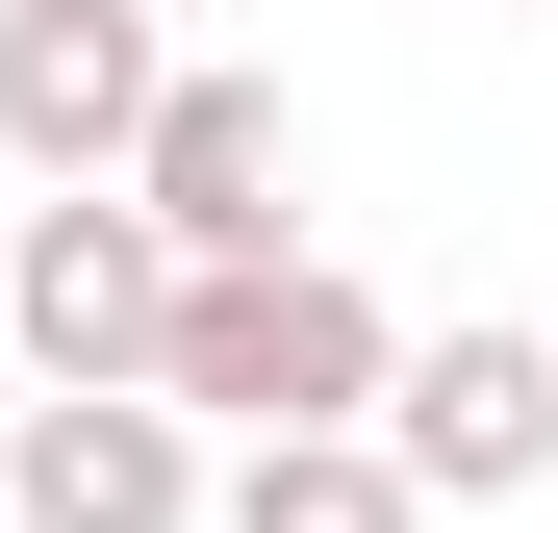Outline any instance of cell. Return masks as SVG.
I'll use <instances>...</instances> for the list:
<instances>
[{
  "mask_svg": "<svg viewBox=\"0 0 558 533\" xmlns=\"http://www.w3.org/2000/svg\"><path fill=\"white\" fill-rule=\"evenodd\" d=\"M178 407H229V432H355L407 381V330L330 280V254H204V280H178V355H153Z\"/></svg>",
  "mask_w": 558,
  "mask_h": 533,
  "instance_id": "cell-1",
  "label": "cell"
},
{
  "mask_svg": "<svg viewBox=\"0 0 558 533\" xmlns=\"http://www.w3.org/2000/svg\"><path fill=\"white\" fill-rule=\"evenodd\" d=\"M178 280H204V254L153 229V178H51L26 204V381H153Z\"/></svg>",
  "mask_w": 558,
  "mask_h": 533,
  "instance_id": "cell-2",
  "label": "cell"
},
{
  "mask_svg": "<svg viewBox=\"0 0 558 533\" xmlns=\"http://www.w3.org/2000/svg\"><path fill=\"white\" fill-rule=\"evenodd\" d=\"M0 508L26 533H204L229 483H204V407L178 381H51L26 432H0Z\"/></svg>",
  "mask_w": 558,
  "mask_h": 533,
  "instance_id": "cell-3",
  "label": "cell"
},
{
  "mask_svg": "<svg viewBox=\"0 0 558 533\" xmlns=\"http://www.w3.org/2000/svg\"><path fill=\"white\" fill-rule=\"evenodd\" d=\"M153 102H178L153 0H0V153H26V178H128Z\"/></svg>",
  "mask_w": 558,
  "mask_h": 533,
  "instance_id": "cell-4",
  "label": "cell"
},
{
  "mask_svg": "<svg viewBox=\"0 0 558 533\" xmlns=\"http://www.w3.org/2000/svg\"><path fill=\"white\" fill-rule=\"evenodd\" d=\"M381 432H407L432 508H533V483H558V330H407Z\"/></svg>",
  "mask_w": 558,
  "mask_h": 533,
  "instance_id": "cell-5",
  "label": "cell"
},
{
  "mask_svg": "<svg viewBox=\"0 0 558 533\" xmlns=\"http://www.w3.org/2000/svg\"><path fill=\"white\" fill-rule=\"evenodd\" d=\"M128 178H153L178 254H279V204H305V102H279V76H178Z\"/></svg>",
  "mask_w": 558,
  "mask_h": 533,
  "instance_id": "cell-6",
  "label": "cell"
},
{
  "mask_svg": "<svg viewBox=\"0 0 558 533\" xmlns=\"http://www.w3.org/2000/svg\"><path fill=\"white\" fill-rule=\"evenodd\" d=\"M204 533H432V483H407V432L355 407V432H254Z\"/></svg>",
  "mask_w": 558,
  "mask_h": 533,
  "instance_id": "cell-7",
  "label": "cell"
},
{
  "mask_svg": "<svg viewBox=\"0 0 558 533\" xmlns=\"http://www.w3.org/2000/svg\"><path fill=\"white\" fill-rule=\"evenodd\" d=\"M0 355H26V229H0Z\"/></svg>",
  "mask_w": 558,
  "mask_h": 533,
  "instance_id": "cell-8",
  "label": "cell"
},
{
  "mask_svg": "<svg viewBox=\"0 0 558 533\" xmlns=\"http://www.w3.org/2000/svg\"><path fill=\"white\" fill-rule=\"evenodd\" d=\"M0 533H26V508H0Z\"/></svg>",
  "mask_w": 558,
  "mask_h": 533,
  "instance_id": "cell-9",
  "label": "cell"
}]
</instances>
